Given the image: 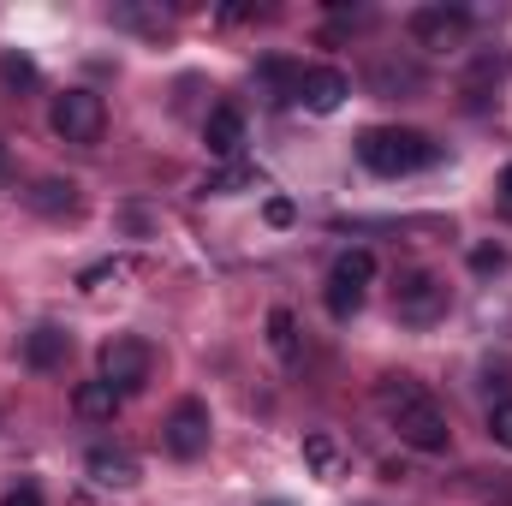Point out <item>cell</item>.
Wrapping results in <instances>:
<instances>
[{"label":"cell","instance_id":"1","mask_svg":"<svg viewBox=\"0 0 512 506\" xmlns=\"http://www.w3.org/2000/svg\"><path fill=\"white\" fill-rule=\"evenodd\" d=\"M382 405L393 411V429H399L405 447H417V453H447V441H453L447 411H441L417 381L399 376V387H382Z\"/></svg>","mask_w":512,"mask_h":506},{"label":"cell","instance_id":"2","mask_svg":"<svg viewBox=\"0 0 512 506\" xmlns=\"http://www.w3.org/2000/svg\"><path fill=\"white\" fill-rule=\"evenodd\" d=\"M358 161L382 179H399V173H417V167H435L441 161V143L423 137V131L405 126H370L358 137Z\"/></svg>","mask_w":512,"mask_h":506},{"label":"cell","instance_id":"3","mask_svg":"<svg viewBox=\"0 0 512 506\" xmlns=\"http://www.w3.org/2000/svg\"><path fill=\"white\" fill-rule=\"evenodd\" d=\"M447 280H435V274H399V286H393V310H399V322L405 328H435L441 316H447Z\"/></svg>","mask_w":512,"mask_h":506},{"label":"cell","instance_id":"4","mask_svg":"<svg viewBox=\"0 0 512 506\" xmlns=\"http://www.w3.org/2000/svg\"><path fill=\"white\" fill-rule=\"evenodd\" d=\"M48 126H54V137H66V143H102L108 108H102L96 90H66V96H54Z\"/></svg>","mask_w":512,"mask_h":506},{"label":"cell","instance_id":"5","mask_svg":"<svg viewBox=\"0 0 512 506\" xmlns=\"http://www.w3.org/2000/svg\"><path fill=\"white\" fill-rule=\"evenodd\" d=\"M149 346L143 340H131V334H114L102 352H96V370H102V381L126 399V393H137V387H149Z\"/></svg>","mask_w":512,"mask_h":506},{"label":"cell","instance_id":"6","mask_svg":"<svg viewBox=\"0 0 512 506\" xmlns=\"http://www.w3.org/2000/svg\"><path fill=\"white\" fill-rule=\"evenodd\" d=\"M209 435H215V417H209L203 399H179L167 411V423H161V441H167L173 459H203L209 453Z\"/></svg>","mask_w":512,"mask_h":506},{"label":"cell","instance_id":"7","mask_svg":"<svg viewBox=\"0 0 512 506\" xmlns=\"http://www.w3.org/2000/svg\"><path fill=\"white\" fill-rule=\"evenodd\" d=\"M411 36H417V48H465V36H471V12L465 6H417L411 12Z\"/></svg>","mask_w":512,"mask_h":506},{"label":"cell","instance_id":"8","mask_svg":"<svg viewBox=\"0 0 512 506\" xmlns=\"http://www.w3.org/2000/svg\"><path fill=\"white\" fill-rule=\"evenodd\" d=\"M346 96H352V78H346L340 66H310L304 84H298V102H304L310 114H340Z\"/></svg>","mask_w":512,"mask_h":506},{"label":"cell","instance_id":"9","mask_svg":"<svg viewBox=\"0 0 512 506\" xmlns=\"http://www.w3.org/2000/svg\"><path fill=\"white\" fill-rule=\"evenodd\" d=\"M84 471H90V483H96V489H137V477H143L126 447H90Z\"/></svg>","mask_w":512,"mask_h":506},{"label":"cell","instance_id":"10","mask_svg":"<svg viewBox=\"0 0 512 506\" xmlns=\"http://www.w3.org/2000/svg\"><path fill=\"white\" fill-rule=\"evenodd\" d=\"M203 143H209V155L239 161V149H245V114H239V108H215V114L203 120Z\"/></svg>","mask_w":512,"mask_h":506},{"label":"cell","instance_id":"11","mask_svg":"<svg viewBox=\"0 0 512 506\" xmlns=\"http://www.w3.org/2000/svg\"><path fill=\"white\" fill-rule=\"evenodd\" d=\"M72 411L84 417V423H114V411H120V393L108 387V381H78V393H72Z\"/></svg>","mask_w":512,"mask_h":506},{"label":"cell","instance_id":"12","mask_svg":"<svg viewBox=\"0 0 512 506\" xmlns=\"http://www.w3.org/2000/svg\"><path fill=\"white\" fill-rule=\"evenodd\" d=\"M60 358H66V334H60L54 322H42V328L24 334V364H30V370H54Z\"/></svg>","mask_w":512,"mask_h":506},{"label":"cell","instance_id":"13","mask_svg":"<svg viewBox=\"0 0 512 506\" xmlns=\"http://www.w3.org/2000/svg\"><path fill=\"white\" fill-rule=\"evenodd\" d=\"M30 209H42V215H72V209H78V185H72V179H36Z\"/></svg>","mask_w":512,"mask_h":506},{"label":"cell","instance_id":"14","mask_svg":"<svg viewBox=\"0 0 512 506\" xmlns=\"http://www.w3.org/2000/svg\"><path fill=\"white\" fill-rule=\"evenodd\" d=\"M328 280H346V286H370V280H376V256L364 251V245H358V251H340V256H334V274H328Z\"/></svg>","mask_w":512,"mask_h":506},{"label":"cell","instance_id":"15","mask_svg":"<svg viewBox=\"0 0 512 506\" xmlns=\"http://www.w3.org/2000/svg\"><path fill=\"white\" fill-rule=\"evenodd\" d=\"M268 346L286 364H298V322H292V310H268Z\"/></svg>","mask_w":512,"mask_h":506},{"label":"cell","instance_id":"16","mask_svg":"<svg viewBox=\"0 0 512 506\" xmlns=\"http://www.w3.org/2000/svg\"><path fill=\"white\" fill-rule=\"evenodd\" d=\"M304 465H310L316 477H340V447H334L328 435H304Z\"/></svg>","mask_w":512,"mask_h":506},{"label":"cell","instance_id":"17","mask_svg":"<svg viewBox=\"0 0 512 506\" xmlns=\"http://www.w3.org/2000/svg\"><path fill=\"white\" fill-rule=\"evenodd\" d=\"M131 274H137V262H131V256H120V262H96V268H84V280H78V286H84V292H102L108 280L120 286V280H131Z\"/></svg>","mask_w":512,"mask_h":506},{"label":"cell","instance_id":"18","mask_svg":"<svg viewBox=\"0 0 512 506\" xmlns=\"http://www.w3.org/2000/svg\"><path fill=\"white\" fill-rule=\"evenodd\" d=\"M358 310H364V286L328 280V316H334V322H346V316H358Z\"/></svg>","mask_w":512,"mask_h":506},{"label":"cell","instance_id":"19","mask_svg":"<svg viewBox=\"0 0 512 506\" xmlns=\"http://www.w3.org/2000/svg\"><path fill=\"white\" fill-rule=\"evenodd\" d=\"M245 185H256V173L251 167H227V173H215L203 191H215V197H233V191H245Z\"/></svg>","mask_w":512,"mask_h":506},{"label":"cell","instance_id":"20","mask_svg":"<svg viewBox=\"0 0 512 506\" xmlns=\"http://www.w3.org/2000/svg\"><path fill=\"white\" fill-rule=\"evenodd\" d=\"M0 78L30 90V84H36V60H24V54H6V60H0Z\"/></svg>","mask_w":512,"mask_h":506},{"label":"cell","instance_id":"21","mask_svg":"<svg viewBox=\"0 0 512 506\" xmlns=\"http://www.w3.org/2000/svg\"><path fill=\"white\" fill-rule=\"evenodd\" d=\"M507 262H512L507 245H477V251H471V268H477V274H501Z\"/></svg>","mask_w":512,"mask_h":506},{"label":"cell","instance_id":"22","mask_svg":"<svg viewBox=\"0 0 512 506\" xmlns=\"http://www.w3.org/2000/svg\"><path fill=\"white\" fill-rule=\"evenodd\" d=\"M489 435H495V441L512 453V399H501V405L489 411Z\"/></svg>","mask_w":512,"mask_h":506},{"label":"cell","instance_id":"23","mask_svg":"<svg viewBox=\"0 0 512 506\" xmlns=\"http://www.w3.org/2000/svg\"><path fill=\"white\" fill-rule=\"evenodd\" d=\"M0 506H42V489H36V483H18V489H6Z\"/></svg>","mask_w":512,"mask_h":506},{"label":"cell","instance_id":"24","mask_svg":"<svg viewBox=\"0 0 512 506\" xmlns=\"http://www.w3.org/2000/svg\"><path fill=\"white\" fill-rule=\"evenodd\" d=\"M268 227H292V203L286 197H268Z\"/></svg>","mask_w":512,"mask_h":506},{"label":"cell","instance_id":"25","mask_svg":"<svg viewBox=\"0 0 512 506\" xmlns=\"http://www.w3.org/2000/svg\"><path fill=\"white\" fill-rule=\"evenodd\" d=\"M495 191H501V203H512V167L501 173V185H495Z\"/></svg>","mask_w":512,"mask_h":506},{"label":"cell","instance_id":"26","mask_svg":"<svg viewBox=\"0 0 512 506\" xmlns=\"http://www.w3.org/2000/svg\"><path fill=\"white\" fill-rule=\"evenodd\" d=\"M0 191H6V149H0Z\"/></svg>","mask_w":512,"mask_h":506},{"label":"cell","instance_id":"27","mask_svg":"<svg viewBox=\"0 0 512 506\" xmlns=\"http://www.w3.org/2000/svg\"><path fill=\"white\" fill-rule=\"evenodd\" d=\"M507 221H512V203H507Z\"/></svg>","mask_w":512,"mask_h":506}]
</instances>
